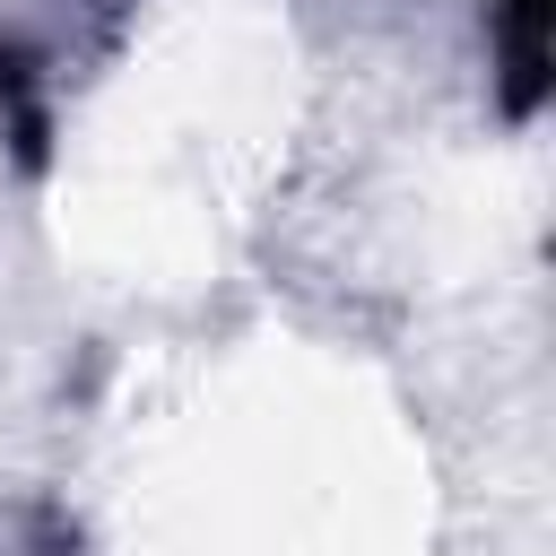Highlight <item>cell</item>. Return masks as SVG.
<instances>
[{
	"instance_id": "obj_1",
	"label": "cell",
	"mask_w": 556,
	"mask_h": 556,
	"mask_svg": "<svg viewBox=\"0 0 556 556\" xmlns=\"http://www.w3.org/2000/svg\"><path fill=\"white\" fill-rule=\"evenodd\" d=\"M495 17V52H504V113L530 122L547 104V17L556 0H486Z\"/></svg>"
}]
</instances>
